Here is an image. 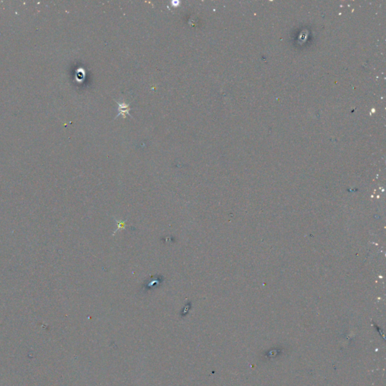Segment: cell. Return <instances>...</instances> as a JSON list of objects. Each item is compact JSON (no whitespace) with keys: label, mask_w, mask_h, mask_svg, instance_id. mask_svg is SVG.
Listing matches in <instances>:
<instances>
[{"label":"cell","mask_w":386,"mask_h":386,"mask_svg":"<svg viewBox=\"0 0 386 386\" xmlns=\"http://www.w3.org/2000/svg\"><path fill=\"white\" fill-rule=\"evenodd\" d=\"M119 105V115L117 116V117L119 116L122 115L123 117H125L124 114H127V115H129V106L128 104H125V103H117Z\"/></svg>","instance_id":"6da1fadb"}]
</instances>
